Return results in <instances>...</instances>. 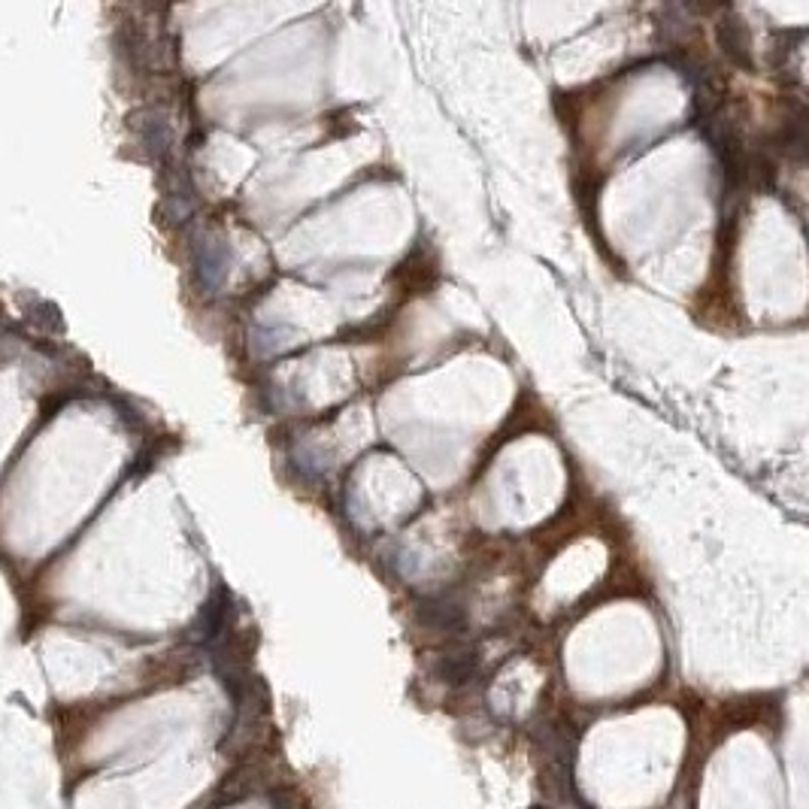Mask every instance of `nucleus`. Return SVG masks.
Instances as JSON below:
<instances>
[{"label":"nucleus","mask_w":809,"mask_h":809,"mask_svg":"<svg viewBox=\"0 0 809 809\" xmlns=\"http://www.w3.org/2000/svg\"><path fill=\"white\" fill-rule=\"evenodd\" d=\"M479 667L476 649H449L434 661V676L446 685H464Z\"/></svg>","instance_id":"obj_3"},{"label":"nucleus","mask_w":809,"mask_h":809,"mask_svg":"<svg viewBox=\"0 0 809 809\" xmlns=\"http://www.w3.org/2000/svg\"><path fill=\"white\" fill-rule=\"evenodd\" d=\"M531 809H543V806H531Z\"/></svg>","instance_id":"obj_8"},{"label":"nucleus","mask_w":809,"mask_h":809,"mask_svg":"<svg viewBox=\"0 0 809 809\" xmlns=\"http://www.w3.org/2000/svg\"><path fill=\"white\" fill-rule=\"evenodd\" d=\"M143 143H146V149L152 155H164L167 146H170V128H167V122L158 119V116H149L143 122Z\"/></svg>","instance_id":"obj_6"},{"label":"nucleus","mask_w":809,"mask_h":809,"mask_svg":"<svg viewBox=\"0 0 809 809\" xmlns=\"http://www.w3.org/2000/svg\"><path fill=\"white\" fill-rule=\"evenodd\" d=\"M228 261H231V252L222 240H210V237L200 240L194 246V270H197L200 288L216 291L228 273Z\"/></svg>","instance_id":"obj_1"},{"label":"nucleus","mask_w":809,"mask_h":809,"mask_svg":"<svg viewBox=\"0 0 809 809\" xmlns=\"http://www.w3.org/2000/svg\"><path fill=\"white\" fill-rule=\"evenodd\" d=\"M228 591L225 588H216L213 597L204 603V610L197 616V625H194V640L200 643H210L222 634L225 622H228Z\"/></svg>","instance_id":"obj_4"},{"label":"nucleus","mask_w":809,"mask_h":809,"mask_svg":"<svg viewBox=\"0 0 809 809\" xmlns=\"http://www.w3.org/2000/svg\"><path fill=\"white\" fill-rule=\"evenodd\" d=\"M719 40H722V49L743 67L752 64V40H749V31L743 25L740 16H731L719 25Z\"/></svg>","instance_id":"obj_5"},{"label":"nucleus","mask_w":809,"mask_h":809,"mask_svg":"<svg viewBox=\"0 0 809 809\" xmlns=\"http://www.w3.org/2000/svg\"><path fill=\"white\" fill-rule=\"evenodd\" d=\"M273 809H300V803L291 791H279L273 794Z\"/></svg>","instance_id":"obj_7"},{"label":"nucleus","mask_w":809,"mask_h":809,"mask_svg":"<svg viewBox=\"0 0 809 809\" xmlns=\"http://www.w3.org/2000/svg\"><path fill=\"white\" fill-rule=\"evenodd\" d=\"M419 622L428 625L431 631H440V634H458V631H464L467 616H464V606L458 600L440 594V597H425L419 603Z\"/></svg>","instance_id":"obj_2"}]
</instances>
